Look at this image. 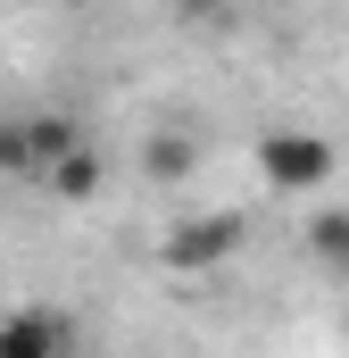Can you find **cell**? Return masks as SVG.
<instances>
[{"mask_svg":"<svg viewBox=\"0 0 349 358\" xmlns=\"http://www.w3.org/2000/svg\"><path fill=\"white\" fill-rule=\"evenodd\" d=\"M25 142H34V183H42L75 142H84V125H75L67 108H34V117H25Z\"/></svg>","mask_w":349,"mask_h":358,"instance_id":"obj_5","label":"cell"},{"mask_svg":"<svg viewBox=\"0 0 349 358\" xmlns=\"http://www.w3.org/2000/svg\"><path fill=\"white\" fill-rule=\"evenodd\" d=\"M75 350V325L59 308H8L0 317V358H59Z\"/></svg>","mask_w":349,"mask_h":358,"instance_id":"obj_3","label":"cell"},{"mask_svg":"<svg viewBox=\"0 0 349 358\" xmlns=\"http://www.w3.org/2000/svg\"><path fill=\"white\" fill-rule=\"evenodd\" d=\"M299 242H308V259H316L325 275H349V208H316Z\"/></svg>","mask_w":349,"mask_h":358,"instance_id":"obj_6","label":"cell"},{"mask_svg":"<svg viewBox=\"0 0 349 358\" xmlns=\"http://www.w3.org/2000/svg\"><path fill=\"white\" fill-rule=\"evenodd\" d=\"M233 0H174V17H191V25H208V17H225Z\"/></svg>","mask_w":349,"mask_h":358,"instance_id":"obj_9","label":"cell"},{"mask_svg":"<svg viewBox=\"0 0 349 358\" xmlns=\"http://www.w3.org/2000/svg\"><path fill=\"white\" fill-rule=\"evenodd\" d=\"M258 183L266 192H325L333 167H341V150H333V134H316V125H274L258 134Z\"/></svg>","mask_w":349,"mask_h":358,"instance_id":"obj_1","label":"cell"},{"mask_svg":"<svg viewBox=\"0 0 349 358\" xmlns=\"http://www.w3.org/2000/svg\"><path fill=\"white\" fill-rule=\"evenodd\" d=\"M42 192H50V200H75V208H84V200H100V192H108V150L84 134V142H75V150L42 176Z\"/></svg>","mask_w":349,"mask_h":358,"instance_id":"obj_4","label":"cell"},{"mask_svg":"<svg viewBox=\"0 0 349 358\" xmlns=\"http://www.w3.org/2000/svg\"><path fill=\"white\" fill-rule=\"evenodd\" d=\"M242 234H250V225H242L233 208L183 217V225H174L167 242H158V267H167V275H216L225 259H233V250H242Z\"/></svg>","mask_w":349,"mask_h":358,"instance_id":"obj_2","label":"cell"},{"mask_svg":"<svg viewBox=\"0 0 349 358\" xmlns=\"http://www.w3.org/2000/svg\"><path fill=\"white\" fill-rule=\"evenodd\" d=\"M142 167L167 183V176H191V142L183 134H150V150H142Z\"/></svg>","mask_w":349,"mask_h":358,"instance_id":"obj_8","label":"cell"},{"mask_svg":"<svg viewBox=\"0 0 349 358\" xmlns=\"http://www.w3.org/2000/svg\"><path fill=\"white\" fill-rule=\"evenodd\" d=\"M0 176L34 183V142H25V117H0Z\"/></svg>","mask_w":349,"mask_h":358,"instance_id":"obj_7","label":"cell"}]
</instances>
